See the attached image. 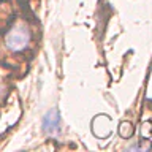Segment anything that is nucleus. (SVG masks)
<instances>
[{
  "instance_id": "nucleus-1",
  "label": "nucleus",
  "mask_w": 152,
  "mask_h": 152,
  "mask_svg": "<svg viewBox=\"0 0 152 152\" xmlns=\"http://www.w3.org/2000/svg\"><path fill=\"white\" fill-rule=\"evenodd\" d=\"M28 41H30V35L24 27H18L11 30L7 37V46L8 49L11 51H22L28 46Z\"/></svg>"
},
{
  "instance_id": "nucleus-2",
  "label": "nucleus",
  "mask_w": 152,
  "mask_h": 152,
  "mask_svg": "<svg viewBox=\"0 0 152 152\" xmlns=\"http://www.w3.org/2000/svg\"><path fill=\"white\" fill-rule=\"evenodd\" d=\"M43 130H45L48 135H54L60 130V114L57 109H51V111H48L45 114V117H43Z\"/></svg>"
},
{
  "instance_id": "nucleus-3",
  "label": "nucleus",
  "mask_w": 152,
  "mask_h": 152,
  "mask_svg": "<svg viewBox=\"0 0 152 152\" xmlns=\"http://www.w3.org/2000/svg\"><path fill=\"white\" fill-rule=\"evenodd\" d=\"M151 146H130L128 149H149Z\"/></svg>"
}]
</instances>
